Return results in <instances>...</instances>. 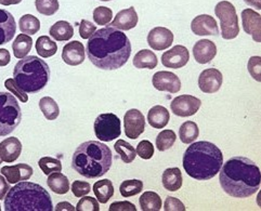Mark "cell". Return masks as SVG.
<instances>
[{"label": "cell", "instance_id": "obj_1", "mask_svg": "<svg viewBox=\"0 0 261 211\" xmlns=\"http://www.w3.org/2000/svg\"><path fill=\"white\" fill-rule=\"evenodd\" d=\"M91 63L103 70L123 67L132 55V42L127 35L112 26H106L91 35L86 47Z\"/></svg>", "mask_w": 261, "mask_h": 211}, {"label": "cell", "instance_id": "obj_2", "mask_svg": "<svg viewBox=\"0 0 261 211\" xmlns=\"http://www.w3.org/2000/svg\"><path fill=\"white\" fill-rule=\"evenodd\" d=\"M219 181L222 190L236 198H247L259 191L261 173L259 167L247 157L234 156L222 165Z\"/></svg>", "mask_w": 261, "mask_h": 211}, {"label": "cell", "instance_id": "obj_3", "mask_svg": "<svg viewBox=\"0 0 261 211\" xmlns=\"http://www.w3.org/2000/svg\"><path fill=\"white\" fill-rule=\"evenodd\" d=\"M186 172L198 181H207L219 173L223 165V155L220 148L208 141L192 142L184 155Z\"/></svg>", "mask_w": 261, "mask_h": 211}, {"label": "cell", "instance_id": "obj_4", "mask_svg": "<svg viewBox=\"0 0 261 211\" xmlns=\"http://www.w3.org/2000/svg\"><path fill=\"white\" fill-rule=\"evenodd\" d=\"M113 163L111 148L99 141H87L76 148L72 168L87 179L101 178L108 173Z\"/></svg>", "mask_w": 261, "mask_h": 211}, {"label": "cell", "instance_id": "obj_5", "mask_svg": "<svg viewBox=\"0 0 261 211\" xmlns=\"http://www.w3.org/2000/svg\"><path fill=\"white\" fill-rule=\"evenodd\" d=\"M6 211H52L51 196L39 184L20 182L5 197Z\"/></svg>", "mask_w": 261, "mask_h": 211}, {"label": "cell", "instance_id": "obj_6", "mask_svg": "<svg viewBox=\"0 0 261 211\" xmlns=\"http://www.w3.org/2000/svg\"><path fill=\"white\" fill-rule=\"evenodd\" d=\"M13 78L26 93H38L45 88L50 79V67L40 58L29 56L21 59L14 66Z\"/></svg>", "mask_w": 261, "mask_h": 211}, {"label": "cell", "instance_id": "obj_7", "mask_svg": "<svg viewBox=\"0 0 261 211\" xmlns=\"http://www.w3.org/2000/svg\"><path fill=\"white\" fill-rule=\"evenodd\" d=\"M22 110L10 92L0 91V137H7L21 124Z\"/></svg>", "mask_w": 261, "mask_h": 211}, {"label": "cell", "instance_id": "obj_8", "mask_svg": "<svg viewBox=\"0 0 261 211\" xmlns=\"http://www.w3.org/2000/svg\"><path fill=\"white\" fill-rule=\"evenodd\" d=\"M215 13L219 17L221 36L223 39H234L240 33L237 9L229 2H220L215 7Z\"/></svg>", "mask_w": 261, "mask_h": 211}, {"label": "cell", "instance_id": "obj_9", "mask_svg": "<svg viewBox=\"0 0 261 211\" xmlns=\"http://www.w3.org/2000/svg\"><path fill=\"white\" fill-rule=\"evenodd\" d=\"M94 134L104 142H112L121 135V121L113 113H103L94 120Z\"/></svg>", "mask_w": 261, "mask_h": 211}, {"label": "cell", "instance_id": "obj_10", "mask_svg": "<svg viewBox=\"0 0 261 211\" xmlns=\"http://www.w3.org/2000/svg\"><path fill=\"white\" fill-rule=\"evenodd\" d=\"M201 100L195 98V96L190 94H184L177 96V98L171 101L170 109L176 116L189 117L196 114L198 110L201 109Z\"/></svg>", "mask_w": 261, "mask_h": 211}, {"label": "cell", "instance_id": "obj_11", "mask_svg": "<svg viewBox=\"0 0 261 211\" xmlns=\"http://www.w3.org/2000/svg\"><path fill=\"white\" fill-rule=\"evenodd\" d=\"M124 127L127 138L133 140L138 139L144 133L145 129V118L143 114L137 109L127 111L124 116Z\"/></svg>", "mask_w": 261, "mask_h": 211}, {"label": "cell", "instance_id": "obj_12", "mask_svg": "<svg viewBox=\"0 0 261 211\" xmlns=\"http://www.w3.org/2000/svg\"><path fill=\"white\" fill-rule=\"evenodd\" d=\"M152 84L155 89L169 93H177L181 90V82L179 77L167 70H161L155 73L152 78Z\"/></svg>", "mask_w": 261, "mask_h": 211}, {"label": "cell", "instance_id": "obj_13", "mask_svg": "<svg viewBox=\"0 0 261 211\" xmlns=\"http://www.w3.org/2000/svg\"><path fill=\"white\" fill-rule=\"evenodd\" d=\"M223 76L219 69L206 68L198 77V87L204 93L218 92L222 86Z\"/></svg>", "mask_w": 261, "mask_h": 211}, {"label": "cell", "instance_id": "obj_14", "mask_svg": "<svg viewBox=\"0 0 261 211\" xmlns=\"http://www.w3.org/2000/svg\"><path fill=\"white\" fill-rule=\"evenodd\" d=\"M190 60V52L185 46H175L170 50L164 52L162 63L167 68L179 69L186 66Z\"/></svg>", "mask_w": 261, "mask_h": 211}, {"label": "cell", "instance_id": "obj_15", "mask_svg": "<svg viewBox=\"0 0 261 211\" xmlns=\"http://www.w3.org/2000/svg\"><path fill=\"white\" fill-rule=\"evenodd\" d=\"M191 30L196 36H217L219 35L218 23L215 17L208 14H201L194 17L191 23Z\"/></svg>", "mask_w": 261, "mask_h": 211}, {"label": "cell", "instance_id": "obj_16", "mask_svg": "<svg viewBox=\"0 0 261 211\" xmlns=\"http://www.w3.org/2000/svg\"><path fill=\"white\" fill-rule=\"evenodd\" d=\"M147 43L156 51L168 49L173 43V34L166 28H154L147 35Z\"/></svg>", "mask_w": 261, "mask_h": 211}, {"label": "cell", "instance_id": "obj_17", "mask_svg": "<svg viewBox=\"0 0 261 211\" xmlns=\"http://www.w3.org/2000/svg\"><path fill=\"white\" fill-rule=\"evenodd\" d=\"M241 15L244 32L256 42H261V15L253 9H244Z\"/></svg>", "mask_w": 261, "mask_h": 211}, {"label": "cell", "instance_id": "obj_18", "mask_svg": "<svg viewBox=\"0 0 261 211\" xmlns=\"http://www.w3.org/2000/svg\"><path fill=\"white\" fill-rule=\"evenodd\" d=\"M4 177L10 184H16L22 181H28L32 178L34 170L28 164H17L13 166H5L0 170Z\"/></svg>", "mask_w": 261, "mask_h": 211}, {"label": "cell", "instance_id": "obj_19", "mask_svg": "<svg viewBox=\"0 0 261 211\" xmlns=\"http://www.w3.org/2000/svg\"><path fill=\"white\" fill-rule=\"evenodd\" d=\"M86 59V50L81 41H71L66 43L62 50V60L67 65H81Z\"/></svg>", "mask_w": 261, "mask_h": 211}, {"label": "cell", "instance_id": "obj_20", "mask_svg": "<svg viewBox=\"0 0 261 211\" xmlns=\"http://www.w3.org/2000/svg\"><path fill=\"white\" fill-rule=\"evenodd\" d=\"M217 55V46L212 40H198L193 47V56L197 63L207 64L212 62Z\"/></svg>", "mask_w": 261, "mask_h": 211}, {"label": "cell", "instance_id": "obj_21", "mask_svg": "<svg viewBox=\"0 0 261 211\" xmlns=\"http://www.w3.org/2000/svg\"><path fill=\"white\" fill-rule=\"evenodd\" d=\"M16 33L14 16L5 9H0V46L10 42Z\"/></svg>", "mask_w": 261, "mask_h": 211}, {"label": "cell", "instance_id": "obj_22", "mask_svg": "<svg viewBox=\"0 0 261 211\" xmlns=\"http://www.w3.org/2000/svg\"><path fill=\"white\" fill-rule=\"evenodd\" d=\"M138 14L136 9L134 7H130L128 9H124V10L119 11L116 16L114 17L110 26L114 28L119 31H130L135 29L138 24Z\"/></svg>", "mask_w": 261, "mask_h": 211}, {"label": "cell", "instance_id": "obj_23", "mask_svg": "<svg viewBox=\"0 0 261 211\" xmlns=\"http://www.w3.org/2000/svg\"><path fill=\"white\" fill-rule=\"evenodd\" d=\"M22 153V143L21 141L15 138L10 137L5 139L0 143V157L5 163H13L21 156Z\"/></svg>", "mask_w": 261, "mask_h": 211}, {"label": "cell", "instance_id": "obj_24", "mask_svg": "<svg viewBox=\"0 0 261 211\" xmlns=\"http://www.w3.org/2000/svg\"><path fill=\"white\" fill-rule=\"evenodd\" d=\"M170 119L169 112L162 105H155L147 113V121L149 125L155 129H163L168 125Z\"/></svg>", "mask_w": 261, "mask_h": 211}, {"label": "cell", "instance_id": "obj_25", "mask_svg": "<svg viewBox=\"0 0 261 211\" xmlns=\"http://www.w3.org/2000/svg\"><path fill=\"white\" fill-rule=\"evenodd\" d=\"M162 182H163L164 189L166 191H169V192L179 191L182 187V182H184L181 170L177 168V167H175V168L166 169L163 172Z\"/></svg>", "mask_w": 261, "mask_h": 211}, {"label": "cell", "instance_id": "obj_26", "mask_svg": "<svg viewBox=\"0 0 261 211\" xmlns=\"http://www.w3.org/2000/svg\"><path fill=\"white\" fill-rule=\"evenodd\" d=\"M47 184L52 192L59 195L66 194L69 189H71V184H69L67 177L63 173H61V171L55 173L52 172L51 174H49Z\"/></svg>", "mask_w": 261, "mask_h": 211}, {"label": "cell", "instance_id": "obj_27", "mask_svg": "<svg viewBox=\"0 0 261 211\" xmlns=\"http://www.w3.org/2000/svg\"><path fill=\"white\" fill-rule=\"evenodd\" d=\"M49 35L57 41H68L74 36V28L66 21H58L50 28Z\"/></svg>", "mask_w": 261, "mask_h": 211}, {"label": "cell", "instance_id": "obj_28", "mask_svg": "<svg viewBox=\"0 0 261 211\" xmlns=\"http://www.w3.org/2000/svg\"><path fill=\"white\" fill-rule=\"evenodd\" d=\"M133 62L135 67L139 69H154L159 64V60L153 51L143 49L135 56Z\"/></svg>", "mask_w": 261, "mask_h": 211}, {"label": "cell", "instance_id": "obj_29", "mask_svg": "<svg viewBox=\"0 0 261 211\" xmlns=\"http://www.w3.org/2000/svg\"><path fill=\"white\" fill-rule=\"evenodd\" d=\"M114 186L109 179L100 180L93 184V193L101 204H107L114 195Z\"/></svg>", "mask_w": 261, "mask_h": 211}, {"label": "cell", "instance_id": "obj_30", "mask_svg": "<svg viewBox=\"0 0 261 211\" xmlns=\"http://www.w3.org/2000/svg\"><path fill=\"white\" fill-rule=\"evenodd\" d=\"M33 47V39L30 35L21 34L17 35L12 43V50L16 59H24L28 57Z\"/></svg>", "mask_w": 261, "mask_h": 211}, {"label": "cell", "instance_id": "obj_31", "mask_svg": "<svg viewBox=\"0 0 261 211\" xmlns=\"http://www.w3.org/2000/svg\"><path fill=\"white\" fill-rule=\"evenodd\" d=\"M139 204L143 211H160L162 208V199L158 193L147 191L140 196Z\"/></svg>", "mask_w": 261, "mask_h": 211}, {"label": "cell", "instance_id": "obj_32", "mask_svg": "<svg viewBox=\"0 0 261 211\" xmlns=\"http://www.w3.org/2000/svg\"><path fill=\"white\" fill-rule=\"evenodd\" d=\"M36 52L41 58H51L58 52V45L48 36H40L36 40Z\"/></svg>", "mask_w": 261, "mask_h": 211}, {"label": "cell", "instance_id": "obj_33", "mask_svg": "<svg viewBox=\"0 0 261 211\" xmlns=\"http://www.w3.org/2000/svg\"><path fill=\"white\" fill-rule=\"evenodd\" d=\"M199 129L194 121H185L179 128V138L182 143L191 144L198 138Z\"/></svg>", "mask_w": 261, "mask_h": 211}, {"label": "cell", "instance_id": "obj_34", "mask_svg": "<svg viewBox=\"0 0 261 211\" xmlns=\"http://www.w3.org/2000/svg\"><path fill=\"white\" fill-rule=\"evenodd\" d=\"M39 109L48 120H55L60 115L58 103L51 96H43L39 101Z\"/></svg>", "mask_w": 261, "mask_h": 211}, {"label": "cell", "instance_id": "obj_35", "mask_svg": "<svg viewBox=\"0 0 261 211\" xmlns=\"http://www.w3.org/2000/svg\"><path fill=\"white\" fill-rule=\"evenodd\" d=\"M115 152L120 156V160L123 161L125 164H130L136 160L137 152L135 147L126 142L124 140H117L114 145Z\"/></svg>", "mask_w": 261, "mask_h": 211}, {"label": "cell", "instance_id": "obj_36", "mask_svg": "<svg viewBox=\"0 0 261 211\" xmlns=\"http://www.w3.org/2000/svg\"><path fill=\"white\" fill-rule=\"evenodd\" d=\"M20 31L26 35H35L40 30V21L32 14H24L19 21Z\"/></svg>", "mask_w": 261, "mask_h": 211}, {"label": "cell", "instance_id": "obj_37", "mask_svg": "<svg viewBox=\"0 0 261 211\" xmlns=\"http://www.w3.org/2000/svg\"><path fill=\"white\" fill-rule=\"evenodd\" d=\"M177 140V136L173 130H163L156 138V147L160 152H165L171 148Z\"/></svg>", "mask_w": 261, "mask_h": 211}, {"label": "cell", "instance_id": "obj_38", "mask_svg": "<svg viewBox=\"0 0 261 211\" xmlns=\"http://www.w3.org/2000/svg\"><path fill=\"white\" fill-rule=\"evenodd\" d=\"M143 191V182L141 180H126L120 184L119 192L123 197L136 196Z\"/></svg>", "mask_w": 261, "mask_h": 211}, {"label": "cell", "instance_id": "obj_39", "mask_svg": "<svg viewBox=\"0 0 261 211\" xmlns=\"http://www.w3.org/2000/svg\"><path fill=\"white\" fill-rule=\"evenodd\" d=\"M39 168L46 175L51 174L52 172H59L62 170V163L58 158H54L50 156H45L38 162Z\"/></svg>", "mask_w": 261, "mask_h": 211}, {"label": "cell", "instance_id": "obj_40", "mask_svg": "<svg viewBox=\"0 0 261 211\" xmlns=\"http://www.w3.org/2000/svg\"><path fill=\"white\" fill-rule=\"evenodd\" d=\"M35 6L40 14L46 16L54 15L60 8L59 0H36Z\"/></svg>", "mask_w": 261, "mask_h": 211}, {"label": "cell", "instance_id": "obj_41", "mask_svg": "<svg viewBox=\"0 0 261 211\" xmlns=\"http://www.w3.org/2000/svg\"><path fill=\"white\" fill-rule=\"evenodd\" d=\"M113 17V11L108 7H98L93 10V21L100 26L108 25Z\"/></svg>", "mask_w": 261, "mask_h": 211}, {"label": "cell", "instance_id": "obj_42", "mask_svg": "<svg viewBox=\"0 0 261 211\" xmlns=\"http://www.w3.org/2000/svg\"><path fill=\"white\" fill-rule=\"evenodd\" d=\"M5 87L9 90V92L12 93L13 95H15L17 99H19L20 102L22 103H26L29 101V95L25 91H23L21 88L17 86V84L15 83L14 79L9 78L5 82Z\"/></svg>", "mask_w": 261, "mask_h": 211}, {"label": "cell", "instance_id": "obj_43", "mask_svg": "<svg viewBox=\"0 0 261 211\" xmlns=\"http://www.w3.org/2000/svg\"><path fill=\"white\" fill-rule=\"evenodd\" d=\"M77 211H99L100 206L98 199L90 196H83V198L78 201L76 206Z\"/></svg>", "mask_w": 261, "mask_h": 211}, {"label": "cell", "instance_id": "obj_44", "mask_svg": "<svg viewBox=\"0 0 261 211\" xmlns=\"http://www.w3.org/2000/svg\"><path fill=\"white\" fill-rule=\"evenodd\" d=\"M136 152H137V155L140 156V158H142V160H151L154 155V146L150 141L143 140L137 145Z\"/></svg>", "mask_w": 261, "mask_h": 211}, {"label": "cell", "instance_id": "obj_45", "mask_svg": "<svg viewBox=\"0 0 261 211\" xmlns=\"http://www.w3.org/2000/svg\"><path fill=\"white\" fill-rule=\"evenodd\" d=\"M248 72L250 76L255 81L261 82V58L260 57H251L248 61Z\"/></svg>", "mask_w": 261, "mask_h": 211}, {"label": "cell", "instance_id": "obj_46", "mask_svg": "<svg viewBox=\"0 0 261 211\" xmlns=\"http://www.w3.org/2000/svg\"><path fill=\"white\" fill-rule=\"evenodd\" d=\"M71 189H72V192H73L74 196L78 197V198L83 197V196H85L87 194H89L90 191H91V187H90L89 182L78 181V180H76V181H74L72 183Z\"/></svg>", "mask_w": 261, "mask_h": 211}, {"label": "cell", "instance_id": "obj_47", "mask_svg": "<svg viewBox=\"0 0 261 211\" xmlns=\"http://www.w3.org/2000/svg\"><path fill=\"white\" fill-rule=\"evenodd\" d=\"M164 210L165 211H185L186 206L180 199L172 196H168L166 200H165Z\"/></svg>", "mask_w": 261, "mask_h": 211}, {"label": "cell", "instance_id": "obj_48", "mask_svg": "<svg viewBox=\"0 0 261 211\" xmlns=\"http://www.w3.org/2000/svg\"><path fill=\"white\" fill-rule=\"evenodd\" d=\"M80 35L83 39H89L91 37V35L97 31V26H95L93 23L87 20H82L80 24Z\"/></svg>", "mask_w": 261, "mask_h": 211}, {"label": "cell", "instance_id": "obj_49", "mask_svg": "<svg viewBox=\"0 0 261 211\" xmlns=\"http://www.w3.org/2000/svg\"><path fill=\"white\" fill-rule=\"evenodd\" d=\"M110 211H137L136 206L130 201H115L110 208Z\"/></svg>", "mask_w": 261, "mask_h": 211}, {"label": "cell", "instance_id": "obj_50", "mask_svg": "<svg viewBox=\"0 0 261 211\" xmlns=\"http://www.w3.org/2000/svg\"><path fill=\"white\" fill-rule=\"evenodd\" d=\"M9 190H10V183L4 178L3 174H0V199H5Z\"/></svg>", "mask_w": 261, "mask_h": 211}, {"label": "cell", "instance_id": "obj_51", "mask_svg": "<svg viewBox=\"0 0 261 211\" xmlns=\"http://www.w3.org/2000/svg\"><path fill=\"white\" fill-rule=\"evenodd\" d=\"M11 62V56L10 52L7 49H0V67L7 66Z\"/></svg>", "mask_w": 261, "mask_h": 211}, {"label": "cell", "instance_id": "obj_52", "mask_svg": "<svg viewBox=\"0 0 261 211\" xmlns=\"http://www.w3.org/2000/svg\"><path fill=\"white\" fill-rule=\"evenodd\" d=\"M55 210H56V211H61V210H62V211H63V210L74 211V210H76V208H75L73 205L67 203V201H62V203H59V204L56 206Z\"/></svg>", "mask_w": 261, "mask_h": 211}, {"label": "cell", "instance_id": "obj_53", "mask_svg": "<svg viewBox=\"0 0 261 211\" xmlns=\"http://www.w3.org/2000/svg\"><path fill=\"white\" fill-rule=\"evenodd\" d=\"M244 2L246 5L257 9V10L261 9V0H244Z\"/></svg>", "mask_w": 261, "mask_h": 211}, {"label": "cell", "instance_id": "obj_54", "mask_svg": "<svg viewBox=\"0 0 261 211\" xmlns=\"http://www.w3.org/2000/svg\"><path fill=\"white\" fill-rule=\"evenodd\" d=\"M20 3H22V0H0V5L3 6H12Z\"/></svg>", "mask_w": 261, "mask_h": 211}, {"label": "cell", "instance_id": "obj_55", "mask_svg": "<svg viewBox=\"0 0 261 211\" xmlns=\"http://www.w3.org/2000/svg\"><path fill=\"white\" fill-rule=\"evenodd\" d=\"M100 2H111V0H100Z\"/></svg>", "mask_w": 261, "mask_h": 211}, {"label": "cell", "instance_id": "obj_56", "mask_svg": "<svg viewBox=\"0 0 261 211\" xmlns=\"http://www.w3.org/2000/svg\"><path fill=\"white\" fill-rule=\"evenodd\" d=\"M2 163H3V160H2V157H0V165H2Z\"/></svg>", "mask_w": 261, "mask_h": 211}, {"label": "cell", "instance_id": "obj_57", "mask_svg": "<svg viewBox=\"0 0 261 211\" xmlns=\"http://www.w3.org/2000/svg\"><path fill=\"white\" fill-rule=\"evenodd\" d=\"M0 211H2V207H0Z\"/></svg>", "mask_w": 261, "mask_h": 211}]
</instances>
